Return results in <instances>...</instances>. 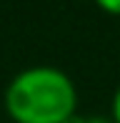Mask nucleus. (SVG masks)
Instances as JSON below:
<instances>
[{
  "instance_id": "f03ea898",
  "label": "nucleus",
  "mask_w": 120,
  "mask_h": 123,
  "mask_svg": "<svg viewBox=\"0 0 120 123\" xmlns=\"http://www.w3.org/2000/svg\"><path fill=\"white\" fill-rule=\"evenodd\" d=\"M93 3L108 15H120V0H93Z\"/></svg>"
},
{
  "instance_id": "20e7f679",
  "label": "nucleus",
  "mask_w": 120,
  "mask_h": 123,
  "mask_svg": "<svg viewBox=\"0 0 120 123\" xmlns=\"http://www.w3.org/2000/svg\"><path fill=\"white\" fill-rule=\"evenodd\" d=\"M85 123H115L113 118H103V116H88Z\"/></svg>"
},
{
  "instance_id": "7ed1b4c3",
  "label": "nucleus",
  "mask_w": 120,
  "mask_h": 123,
  "mask_svg": "<svg viewBox=\"0 0 120 123\" xmlns=\"http://www.w3.org/2000/svg\"><path fill=\"white\" fill-rule=\"evenodd\" d=\"M110 118L120 123V88L115 91V96H113V105H110Z\"/></svg>"
},
{
  "instance_id": "39448f33",
  "label": "nucleus",
  "mask_w": 120,
  "mask_h": 123,
  "mask_svg": "<svg viewBox=\"0 0 120 123\" xmlns=\"http://www.w3.org/2000/svg\"><path fill=\"white\" fill-rule=\"evenodd\" d=\"M85 118H88V116H80V113H73V116H70V118L65 121V123H85Z\"/></svg>"
},
{
  "instance_id": "f257e3e1",
  "label": "nucleus",
  "mask_w": 120,
  "mask_h": 123,
  "mask_svg": "<svg viewBox=\"0 0 120 123\" xmlns=\"http://www.w3.org/2000/svg\"><path fill=\"white\" fill-rule=\"evenodd\" d=\"M5 111L13 123H65L78 113V91L65 70L33 65L10 80Z\"/></svg>"
}]
</instances>
